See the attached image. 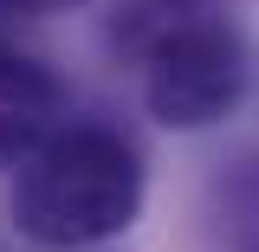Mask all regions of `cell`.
Masks as SVG:
<instances>
[{
    "mask_svg": "<svg viewBox=\"0 0 259 252\" xmlns=\"http://www.w3.org/2000/svg\"><path fill=\"white\" fill-rule=\"evenodd\" d=\"M143 207V156L123 129L71 117V123L20 168L13 181V220L39 246H97L117 239Z\"/></svg>",
    "mask_w": 259,
    "mask_h": 252,
    "instance_id": "6da1fadb",
    "label": "cell"
},
{
    "mask_svg": "<svg viewBox=\"0 0 259 252\" xmlns=\"http://www.w3.org/2000/svg\"><path fill=\"white\" fill-rule=\"evenodd\" d=\"M123 45L143 59V104L168 129H207L246 91V39L201 0H136Z\"/></svg>",
    "mask_w": 259,
    "mask_h": 252,
    "instance_id": "7a4b0ae2",
    "label": "cell"
},
{
    "mask_svg": "<svg viewBox=\"0 0 259 252\" xmlns=\"http://www.w3.org/2000/svg\"><path fill=\"white\" fill-rule=\"evenodd\" d=\"M65 123H71L65 117V84L32 52L7 45L0 52V168H26Z\"/></svg>",
    "mask_w": 259,
    "mask_h": 252,
    "instance_id": "3957f363",
    "label": "cell"
},
{
    "mask_svg": "<svg viewBox=\"0 0 259 252\" xmlns=\"http://www.w3.org/2000/svg\"><path fill=\"white\" fill-rule=\"evenodd\" d=\"M7 13H65V7H84V0H0Z\"/></svg>",
    "mask_w": 259,
    "mask_h": 252,
    "instance_id": "277c9868",
    "label": "cell"
},
{
    "mask_svg": "<svg viewBox=\"0 0 259 252\" xmlns=\"http://www.w3.org/2000/svg\"><path fill=\"white\" fill-rule=\"evenodd\" d=\"M7 20H13V13H7V7H0V52H7V45H13V39H7Z\"/></svg>",
    "mask_w": 259,
    "mask_h": 252,
    "instance_id": "5b68a950",
    "label": "cell"
}]
</instances>
